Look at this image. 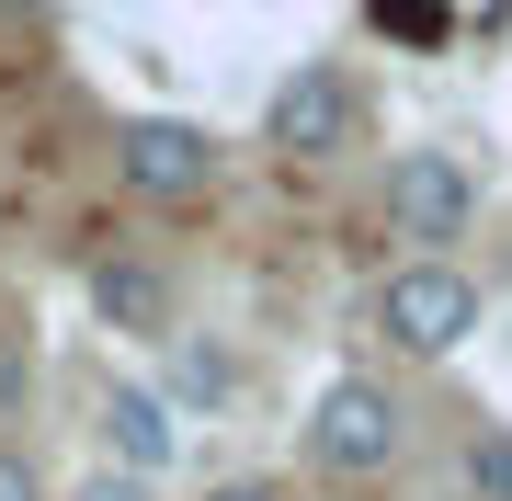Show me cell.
Here are the masks:
<instances>
[{
  "mask_svg": "<svg viewBox=\"0 0 512 501\" xmlns=\"http://www.w3.org/2000/svg\"><path fill=\"white\" fill-rule=\"evenodd\" d=\"M399 445H410V410H399L387 376L353 365V376H330V388L308 399V456L330 467V479H387Z\"/></svg>",
  "mask_w": 512,
  "mask_h": 501,
  "instance_id": "6da1fadb",
  "label": "cell"
},
{
  "mask_svg": "<svg viewBox=\"0 0 512 501\" xmlns=\"http://www.w3.org/2000/svg\"><path fill=\"white\" fill-rule=\"evenodd\" d=\"M376 331H387L399 365H444V353H467V331H478V285L456 274V262H387Z\"/></svg>",
  "mask_w": 512,
  "mask_h": 501,
  "instance_id": "7a4b0ae2",
  "label": "cell"
},
{
  "mask_svg": "<svg viewBox=\"0 0 512 501\" xmlns=\"http://www.w3.org/2000/svg\"><path fill=\"white\" fill-rule=\"evenodd\" d=\"M478 228V171L456 149H399L387 160V240H410V262H444V240Z\"/></svg>",
  "mask_w": 512,
  "mask_h": 501,
  "instance_id": "3957f363",
  "label": "cell"
},
{
  "mask_svg": "<svg viewBox=\"0 0 512 501\" xmlns=\"http://www.w3.org/2000/svg\"><path fill=\"white\" fill-rule=\"evenodd\" d=\"M114 183L137 205H194L217 194V137L194 114H114Z\"/></svg>",
  "mask_w": 512,
  "mask_h": 501,
  "instance_id": "277c9868",
  "label": "cell"
},
{
  "mask_svg": "<svg viewBox=\"0 0 512 501\" xmlns=\"http://www.w3.org/2000/svg\"><path fill=\"white\" fill-rule=\"evenodd\" d=\"M353 137H365V92H353L330 57H308V69L274 80V103H262V149H285V160H342Z\"/></svg>",
  "mask_w": 512,
  "mask_h": 501,
  "instance_id": "5b68a950",
  "label": "cell"
},
{
  "mask_svg": "<svg viewBox=\"0 0 512 501\" xmlns=\"http://www.w3.org/2000/svg\"><path fill=\"white\" fill-rule=\"evenodd\" d=\"M92 319L126 331V342H171V331H183V285H171V262L103 251V262H92Z\"/></svg>",
  "mask_w": 512,
  "mask_h": 501,
  "instance_id": "8992f818",
  "label": "cell"
},
{
  "mask_svg": "<svg viewBox=\"0 0 512 501\" xmlns=\"http://www.w3.org/2000/svg\"><path fill=\"white\" fill-rule=\"evenodd\" d=\"M103 467H126V479H160V467L171 456H183V445H171V399L160 388H137V376H114V388H103Z\"/></svg>",
  "mask_w": 512,
  "mask_h": 501,
  "instance_id": "52a82bcc",
  "label": "cell"
},
{
  "mask_svg": "<svg viewBox=\"0 0 512 501\" xmlns=\"http://www.w3.org/2000/svg\"><path fill=\"white\" fill-rule=\"evenodd\" d=\"M160 365H171V388H160V399H183V410H228V399H239V353H228L217 331H171V342H160Z\"/></svg>",
  "mask_w": 512,
  "mask_h": 501,
  "instance_id": "ba28073f",
  "label": "cell"
},
{
  "mask_svg": "<svg viewBox=\"0 0 512 501\" xmlns=\"http://www.w3.org/2000/svg\"><path fill=\"white\" fill-rule=\"evenodd\" d=\"M456 501H512V422H467V445H456Z\"/></svg>",
  "mask_w": 512,
  "mask_h": 501,
  "instance_id": "9c48e42d",
  "label": "cell"
},
{
  "mask_svg": "<svg viewBox=\"0 0 512 501\" xmlns=\"http://www.w3.org/2000/svg\"><path fill=\"white\" fill-rule=\"evenodd\" d=\"M365 23H376V35H399V46H444V35H456L444 0H365Z\"/></svg>",
  "mask_w": 512,
  "mask_h": 501,
  "instance_id": "30bf717a",
  "label": "cell"
},
{
  "mask_svg": "<svg viewBox=\"0 0 512 501\" xmlns=\"http://www.w3.org/2000/svg\"><path fill=\"white\" fill-rule=\"evenodd\" d=\"M23 388H35V331L0 319V410H23Z\"/></svg>",
  "mask_w": 512,
  "mask_h": 501,
  "instance_id": "8fae6325",
  "label": "cell"
},
{
  "mask_svg": "<svg viewBox=\"0 0 512 501\" xmlns=\"http://www.w3.org/2000/svg\"><path fill=\"white\" fill-rule=\"evenodd\" d=\"M69 501H148V479H126V467H92V479H80Z\"/></svg>",
  "mask_w": 512,
  "mask_h": 501,
  "instance_id": "7c38bea8",
  "label": "cell"
},
{
  "mask_svg": "<svg viewBox=\"0 0 512 501\" xmlns=\"http://www.w3.org/2000/svg\"><path fill=\"white\" fill-rule=\"evenodd\" d=\"M205 501H296L285 479H205Z\"/></svg>",
  "mask_w": 512,
  "mask_h": 501,
  "instance_id": "4fadbf2b",
  "label": "cell"
},
{
  "mask_svg": "<svg viewBox=\"0 0 512 501\" xmlns=\"http://www.w3.org/2000/svg\"><path fill=\"white\" fill-rule=\"evenodd\" d=\"M0 501H46L35 490V456H12V445H0Z\"/></svg>",
  "mask_w": 512,
  "mask_h": 501,
  "instance_id": "5bb4252c",
  "label": "cell"
},
{
  "mask_svg": "<svg viewBox=\"0 0 512 501\" xmlns=\"http://www.w3.org/2000/svg\"><path fill=\"white\" fill-rule=\"evenodd\" d=\"M12 12H57V0H12Z\"/></svg>",
  "mask_w": 512,
  "mask_h": 501,
  "instance_id": "9a60e30c",
  "label": "cell"
}]
</instances>
